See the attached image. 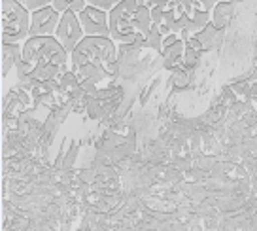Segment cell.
Returning <instances> with one entry per match:
<instances>
[{"mask_svg":"<svg viewBox=\"0 0 257 231\" xmlns=\"http://www.w3.org/2000/svg\"><path fill=\"white\" fill-rule=\"evenodd\" d=\"M152 29V10L142 6L138 0H123L110 12V34L115 44L138 48Z\"/></svg>","mask_w":257,"mask_h":231,"instance_id":"cell-1","label":"cell"},{"mask_svg":"<svg viewBox=\"0 0 257 231\" xmlns=\"http://www.w3.org/2000/svg\"><path fill=\"white\" fill-rule=\"evenodd\" d=\"M72 70L81 66H98L108 70L110 76L117 72V48L112 38L102 36H85L80 46L70 53Z\"/></svg>","mask_w":257,"mask_h":231,"instance_id":"cell-2","label":"cell"},{"mask_svg":"<svg viewBox=\"0 0 257 231\" xmlns=\"http://www.w3.org/2000/svg\"><path fill=\"white\" fill-rule=\"evenodd\" d=\"M70 61V53L59 44L55 36H31L21 46V63L16 68L32 70L46 64L66 66Z\"/></svg>","mask_w":257,"mask_h":231,"instance_id":"cell-3","label":"cell"},{"mask_svg":"<svg viewBox=\"0 0 257 231\" xmlns=\"http://www.w3.org/2000/svg\"><path fill=\"white\" fill-rule=\"evenodd\" d=\"M31 38V12L17 0H2V44L21 46Z\"/></svg>","mask_w":257,"mask_h":231,"instance_id":"cell-4","label":"cell"},{"mask_svg":"<svg viewBox=\"0 0 257 231\" xmlns=\"http://www.w3.org/2000/svg\"><path fill=\"white\" fill-rule=\"evenodd\" d=\"M55 38L68 53H72L74 49L80 46V42L85 38V32H83V27L80 23V17L76 16L74 12H66V14L61 16Z\"/></svg>","mask_w":257,"mask_h":231,"instance_id":"cell-5","label":"cell"},{"mask_svg":"<svg viewBox=\"0 0 257 231\" xmlns=\"http://www.w3.org/2000/svg\"><path fill=\"white\" fill-rule=\"evenodd\" d=\"M80 23L83 27L85 36H102V38H112L110 34V14L96 10L93 6H87L85 12H81Z\"/></svg>","mask_w":257,"mask_h":231,"instance_id":"cell-6","label":"cell"},{"mask_svg":"<svg viewBox=\"0 0 257 231\" xmlns=\"http://www.w3.org/2000/svg\"><path fill=\"white\" fill-rule=\"evenodd\" d=\"M59 21L61 14H57L51 6L34 12L31 14V36H55Z\"/></svg>","mask_w":257,"mask_h":231,"instance_id":"cell-7","label":"cell"},{"mask_svg":"<svg viewBox=\"0 0 257 231\" xmlns=\"http://www.w3.org/2000/svg\"><path fill=\"white\" fill-rule=\"evenodd\" d=\"M233 14H234V4L231 0H223V2H219L216 8L212 10V14H210V25L217 29V31H225V27L231 23V19H233Z\"/></svg>","mask_w":257,"mask_h":231,"instance_id":"cell-8","label":"cell"},{"mask_svg":"<svg viewBox=\"0 0 257 231\" xmlns=\"http://www.w3.org/2000/svg\"><path fill=\"white\" fill-rule=\"evenodd\" d=\"M217 36H221V31H217V29H214V27L210 25V27H206L202 32H199L197 36H193L191 40L185 42V44H187L189 48L197 49L199 53H201V51H210V49L214 48Z\"/></svg>","mask_w":257,"mask_h":231,"instance_id":"cell-9","label":"cell"},{"mask_svg":"<svg viewBox=\"0 0 257 231\" xmlns=\"http://www.w3.org/2000/svg\"><path fill=\"white\" fill-rule=\"evenodd\" d=\"M187 49V44L184 40H178L176 44H172L170 48H167L161 55H163V66L167 70H176L182 66V61H184V53Z\"/></svg>","mask_w":257,"mask_h":231,"instance_id":"cell-10","label":"cell"},{"mask_svg":"<svg viewBox=\"0 0 257 231\" xmlns=\"http://www.w3.org/2000/svg\"><path fill=\"white\" fill-rule=\"evenodd\" d=\"M23 46V44H21ZM21 46L16 44H2V76L6 78L12 68L21 63Z\"/></svg>","mask_w":257,"mask_h":231,"instance_id":"cell-11","label":"cell"},{"mask_svg":"<svg viewBox=\"0 0 257 231\" xmlns=\"http://www.w3.org/2000/svg\"><path fill=\"white\" fill-rule=\"evenodd\" d=\"M21 6H23L27 12H38V10H44V8H49L51 4H53V0H17Z\"/></svg>","mask_w":257,"mask_h":231,"instance_id":"cell-12","label":"cell"},{"mask_svg":"<svg viewBox=\"0 0 257 231\" xmlns=\"http://www.w3.org/2000/svg\"><path fill=\"white\" fill-rule=\"evenodd\" d=\"M189 78H191L189 68L180 66L176 70H172V80H174V86H176V88H185V86L189 84Z\"/></svg>","mask_w":257,"mask_h":231,"instance_id":"cell-13","label":"cell"},{"mask_svg":"<svg viewBox=\"0 0 257 231\" xmlns=\"http://www.w3.org/2000/svg\"><path fill=\"white\" fill-rule=\"evenodd\" d=\"M87 2V6H93L96 10H102V12H112L115 6H119L123 0H85Z\"/></svg>","mask_w":257,"mask_h":231,"instance_id":"cell-14","label":"cell"},{"mask_svg":"<svg viewBox=\"0 0 257 231\" xmlns=\"http://www.w3.org/2000/svg\"><path fill=\"white\" fill-rule=\"evenodd\" d=\"M199 59H201V53H199L197 49H193V48H189V46H187V49H185V53H184L182 66H184V68H193V66H197Z\"/></svg>","mask_w":257,"mask_h":231,"instance_id":"cell-15","label":"cell"},{"mask_svg":"<svg viewBox=\"0 0 257 231\" xmlns=\"http://www.w3.org/2000/svg\"><path fill=\"white\" fill-rule=\"evenodd\" d=\"M142 6L150 10H157V8H169L174 0H138Z\"/></svg>","mask_w":257,"mask_h":231,"instance_id":"cell-16","label":"cell"},{"mask_svg":"<svg viewBox=\"0 0 257 231\" xmlns=\"http://www.w3.org/2000/svg\"><path fill=\"white\" fill-rule=\"evenodd\" d=\"M219 2H223V0H197L195 8L201 10V12H208V14H212V10L216 8Z\"/></svg>","mask_w":257,"mask_h":231,"instance_id":"cell-17","label":"cell"},{"mask_svg":"<svg viewBox=\"0 0 257 231\" xmlns=\"http://www.w3.org/2000/svg\"><path fill=\"white\" fill-rule=\"evenodd\" d=\"M70 2L72 0H53V4H51V8L55 10L57 14H66V12H70Z\"/></svg>","mask_w":257,"mask_h":231,"instance_id":"cell-18","label":"cell"},{"mask_svg":"<svg viewBox=\"0 0 257 231\" xmlns=\"http://www.w3.org/2000/svg\"><path fill=\"white\" fill-rule=\"evenodd\" d=\"M85 8H87V2L85 0H72L70 2V12H74L76 16H80L81 12H85Z\"/></svg>","mask_w":257,"mask_h":231,"instance_id":"cell-19","label":"cell"}]
</instances>
